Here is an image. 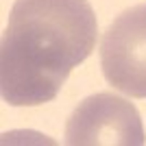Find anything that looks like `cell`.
I'll return each instance as SVG.
<instances>
[{
  "label": "cell",
  "mask_w": 146,
  "mask_h": 146,
  "mask_svg": "<svg viewBox=\"0 0 146 146\" xmlns=\"http://www.w3.org/2000/svg\"><path fill=\"white\" fill-rule=\"evenodd\" d=\"M87 0H15L0 42V92L13 107L55 100L66 79L96 48Z\"/></svg>",
  "instance_id": "6da1fadb"
},
{
  "label": "cell",
  "mask_w": 146,
  "mask_h": 146,
  "mask_svg": "<svg viewBox=\"0 0 146 146\" xmlns=\"http://www.w3.org/2000/svg\"><path fill=\"white\" fill-rule=\"evenodd\" d=\"M63 142L70 146H142L146 142L135 105L113 92L83 98L68 116Z\"/></svg>",
  "instance_id": "7a4b0ae2"
},
{
  "label": "cell",
  "mask_w": 146,
  "mask_h": 146,
  "mask_svg": "<svg viewBox=\"0 0 146 146\" xmlns=\"http://www.w3.org/2000/svg\"><path fill=\"white\" fill-rule=\"evenodd\" d=\"M100 70L113 90L146 98V2L124 9L103 33Z\"/></svg>",
  "instance_id": "3957f363"
}]
</instances>
